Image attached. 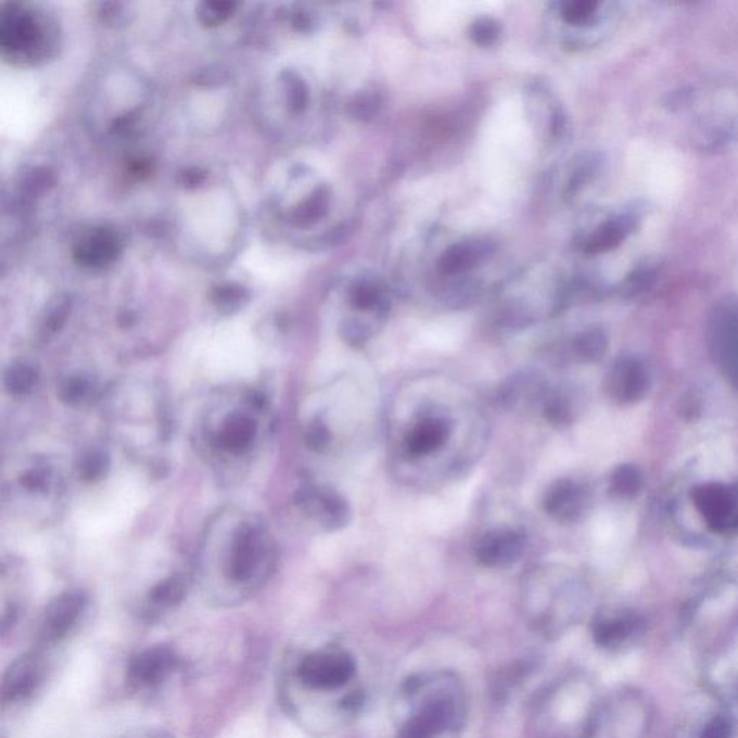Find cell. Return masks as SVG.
<instances>
[{
  "label": "cell",
  "mask_w": 738,
  "mask_h": 738,
  "mask_svg": "<svg viewBox=\"0 0 738 738\" xmlns=\"http://www.w3.org/2000/svg\"><path fill=\"white\" fill-rule=\"evenodd\" d=\"M667 109L698 151H723L738 139V87L731 82L687 87L670 97Z\"/></svg>",
  "instance_id": "obj_1"
},
{
  "label": "cell",
  "mask_w": 738,
  "mask_h": 738,
  "mask_svg": "<svg viewBox=\"0 0 738 738\" xmlns=\"http://www.w3.org/2000/svg\"><path fill=\"white\" fill-rule=\"evenodd\" d=\"M428 692L404 723L398 738H441L459 726L461 701L456 688L447 683L445 688Z\"/></svg>",
  "instance_id": "obj_2"
},
{
  "label": "cell",
  "mask_w": 738,
  "mask_h": 738,
  "mask_svg": "<svg viewBox=\"0 0 738 738\" xmlns=\"http://www.w3.org/2000/svg\"><path fill=\"white\" fill-rule=\"evenodd\" d=\"M357 665L345 650L320 649L307 654L298 666V678L307 688L335 691L353 680Z\"/></svg>",
  "instance_id": "obj_3"
},
{
  "label": "cell",
  "mask_w": 738,
  "mask_h": 738,
  "mask_svg": "<svg viewBox=\"0 0 738 738\" xmlns=\"http://www.w3.org/2000/svg\"><path fill=\"white\" fill-rule=\"evenodd\" d=\"M296 505L328 533L346 529L353 521V509L340 492L328 486L303 483L294 495Z\"/></svg>",
  "instance_id": "obj_4"
},
{
  "label": "cell",
  "mask_w": 738,
  "mask_h": 738,
  "mask_svg": "<svg viewBox=\"0 0 738 738\" xmlns=\"http://www.w3.org/2000/svg\"><path fill=\"white\" fill-rule=\"evenodd\" d=\"M697 508L709 522L710 529L720 534L738 533V486L710 483L694 494Z\"/></svg>",
  "instance_id": "obj_5"
},
{
  "label": "cell",
  "mask_w": 738,
  "mask_h": 738,
  "mask_svg": "<svg viewBox=\"0 0 738 738\" xmlns=\"http://www.w3.org/2000/svg\"><path fill=\"white\" fill-rule=\"evenodd\" d=\"M590 504V494L582 483L573 479H558L551 483L544 495V509L548 516L562 522L573 524L582 520Z\"/></svg>",
  "instance_id": "obj_6"
},
{
  "label": "cell",
  "mask_w": 738,
  "mask_h": 738,
  "mask_svg": "<svg viewBox=\"0 0 738 738\" xmlns=\"http://www.w3.org/2000/svg\"><path fill=\"white\" fill-rule=\"evenodd\" d=\"M526 538L521 531L496 529L482 535L474 548V556L487 569H505L524 556Z\"/></svg>",
  "instance_id": "obj_7"
},
{
  "label": "cell",
  "mask_w": 738,
  "mask_h": 738,
  "mask_svg": "<svg viewBox=\"0 0 738 738\" xmlns=\"http://www.w3.org/2000/svg\"><path fill=\"white\" fill-rule=\"evenodd\" d=\"M86 601V596L81 591H67L56 597L48 606L42 622L41 638L52 644L67 636L85 609Z\"/></svg>",
  "instance_id": "obj_8"
},
{
  "label": "cell",
  "mask_w": 738,
  "mask_h": 738,
  "mask_svg": "<svg viewBox=\"0 0 738 738\" xmlns=\"http://www.w3.org/2000/svg\"><path fill=\"white\" fill-rule=\"evenodd\" d=\"M711 325L715 345L726 361L728 372L738 380V297L720 303Z\"/></svg>",
  "instance_id": "obj_9"
},
{
  "label": "cell",
  "mask_w": 738,
  "mask_h": 738,
  "mask_svg": "<svg viewBox=\"0 0 738 738\" xmlns=\"http://www.w3.org/2000/svg\"><path fill=\"white\" fill-rule=\"evenodd\" d=\"M640 219L636 211H625L605 219L600 226L593 230L591 234L584 240L583 252L595 254L612 252L619 247L636 230Z\"/></svg>",
  "instance_id": "obj_10"
},
{
  "label": "cell",
  "mask_w": 738,
  "mask_h": 738,
  "mask_svg": "<svg viewBox=\"0 0 738 738\" xmlns=\"http://www.w3.org/2000/svg\"><path fill=\"white\" fill-rule=\"evenodd\" d=\"M606 386L614 402L635 403L644 398L648 391V373L642 364L635 359H621L610 369Z\"/></svg>",
  "instance_id": "obj_11"
},
{
  "label": "cell",
  "mask_w": 738,
  "mask_h": 738,
  "mask_svg": "<svg viewBox=\"0 0 738 738\" xmlns=\"http://www.w3.org/2000/svg\"><path fill=\"white\" fill-rule=\"evenodd\" d=\"M263 551H265V543H263L260 530L253 529V526L240 529L232 544L230 567H228L230 578L236 582H245L252 577L262 560Z\"/></svg>",
  "instance_id": "obj_12"
},
{
  "label": "cell",
  "mask_w": 738,
  "mask_h": 738,
  "mask_svg": "<svg viewBox=\"0 0 738 738\" xmlns=\"http://www.w3.org/2000/svg\"><path fill=\"white\" fill-rule=\"evenodd\" d=\"M548 393L550 390L542 376L537 372L522 371L500 386L499 399L509 410H516L543 404Z\"/></svg>",
  "instance_id": "obj_13"
},
{
  "label": "cell",
  "mask_w": 738,
  "mask_h": 738,
  "mask_svg": "<svg viewBox=\"0 0 738 738\" xmlns=\"http://www.w3.org/2000/svg\"><path fill=\"white\" fill-rule=\"evenodd\" d=\"M451 434V424L441 417H428L419 421L406 434L404 438V446L408 455L412 458H423V456L432 455L434 451L441 449L446 445Z\"/></svg>",
  "instance_id": "obj_14"
},
{
  "label": "cell",
  "mask_w": 738,
  "mask_h": 738,
  "mask_svg": "<svg viewBox=\"0 0 738 738\" xmlns=\"http://www.w3.org/2000/svg\"><path fill=\"white\" fill-rule=\"evenodd\" d=\"M177 665L173 650L165 646L143 650L130 663L129 676L133 683L152 687L160 684Z\"/></svg>",
  "instance_id": "obj_15"
},
{
  "label": "cell",
  "mask_w": 738,
  "mask_h": 738,
  "mask_svg": "<svg viewBox=\"0 0 738 738\" xmlns=\"http://www.w3.org/2000/svg\"><path fill=\"white\" fill-rule=\"evenodd\" d=\"M489 254V243H479V241H469L468 243V241H465V243H456L445 250V253L438 258L437 267L446 276L461 275L473 269Z\"/></svg>",
  "instance_id": "obj_16"
},
{
  "label": "cell",
  "mask_w": 738,
  "mask_h": 738,
  "mask_svg": "<svg viewBox=\"0 0 738 738\" xmlns=\"http://www.w3.org/2000/svg\"><path fill=\"white\" fill-rule=\"evenodd\" d=\"M41 679V666L37 659L22 658L9 667L3 679V698L17 701L34 692Z\"/></svg>",
  "instance_id": "obj_17"
},
{
  "label": "cell",
  "mask_w": 738,
  "mask_h": 738,
  "mask_svg": "<svg viewBox=\"0 0 738 738\" xmlns=\"http://www.w3.org/2000/svg\"><path fill=\"white\" fill-rule=\"evenodd\" d=\"M636 619L634 616H605L596 619L593 623V638L596 644L603 648H614L622 645L635 631Z\"/></svg>",
  "instance_id": "obj_18"
},
{
  "label": "cell",
  "mask_w": 738,
  "mask_h": 738,
  "mask_svg": "<svg viewBox=\"0 0 738 738\" xmlns=\"http://www.w3.org/2000/svg\"><path fill=\"white\" fill-rule=\"evenodd\" d=\"M256 432V421L249 417L240 415L228 417L218 434V445L230 451H243L252 446Z\"/></svg>",
  "instance_id": "obj_19"
},
{
  "label": "cell",
  "mask_w": 738,
  "mask_h": 738,
  "mask_svg": "<svg viewBox=\"0 0 738 738\" xmlns=\"http://www.w3.org/2000/svg\"><path fill=\"white\" fill-rule=\"evenodd\" d=\"M605 3L596 0H567L560 3L562 20L575 28H593L601 21Z\"/></svg>",
  "instance_id": "obj_20"
},
{
  "label": "cell",
  "mask_w": 738,
  "mask_h": 738,
  "mask_svg": "<svg viewBox=\"0 0 738 738\" xmlns=\"http://www.w3.org/2000/svg\"><path fill=\"white\" fill-rule=\"evenodd\" d=\"M351 305L358 310H377L378 314H385L389 310V301L380 284L369 279L355 281L349 290Z\"/></svg>",
  "instance_id": "obj_21"
},
{
  "label": "cell",
  "mask_w": 738,
  "mask_h": 738,
  "mask_svg": "<svg viewBox=\"0 0 738 738\" xmlns=\"http://www.w3.org/2000/svg\"><path fill=\"white\" fill-rule=\"evenodd\" d=\"M573 348L580 361L597 362L605 357L606 349H608V338L600 329H587L575 338Z\"/></svg>",
  "instance_id": "obj_22"
},
{
  "label": "cell",
  "mask_w": 738,
  "mask_h": 738,
  "mask_svg": "<svg viewBox=\"0 0 738 738\" xmlns=\"http://www.w3.org/2000/svg\"><path fill=\"white\" fill-rule=\"evenodd\" d=\"M38 384V372L33 366L25 362H15L4 373V386L12 395H26L33 393Z\"/></svg>",
  "instance_id": "obj_23"
},
{
  "label": "cell",
  "mask_w": 738,
  "mask_h": 738,
  "mask_svg": "<svg viewBox=\"0 0 738 738\" xmlns=\"http://www.w3.org/2000/svg\"><path fill=\"white\" fill-rule=\"evenodd\" d=\"M543 415L548 423L556 428H564L574 419L573 404L570 403L569 395L561 391H550L543 403Z\"/></svg>",
  "instance_id": "obj_24"
},
{
  "label": "cell",
  "mask_w": 738,
  "mask_h": 738,
  "mask_svg": "<svg viewBox=\"0 0 738 738\" xmlns=\"http://www.w3.org/2000/svg\"><path fill=\"white\" fill-rule=\"evenodd\" d=\"M184 595H187V584H184L182 577L175 575V577L157 583L149 593V599L153 605L170 608V606L181 603Z\"/></svg>",
  "instance_id": "obj_25"
},
{
  "label": "cell",
  "mask_w": 738,
  "mask_h": 738,
  "mask_svg": "<svg viewBox=\"0 0 738 738\" xmlns=\"http://www.w3.org/2000/svg\"><path fill=\"white\" fill-rule=\"evenodd\" d=\"M110 469V458L103 450H89L80 456L77 463L78 476L82 482L100 481Z\"/></svg>",
  "instance_id": "obj_26"
},
{
  "label": "cell",
  "mask_w": 738,
  "mask_h": 738,
  "mask_svg": "<svg viewBox=\"0 0 738 738\" xmlns=\"http://www.w3.org/2000/svg\"><path fill=\"white\" fill-rule=\"evenodd\" d=\"M640 485H642V478H640L639 470L629 465L619 466L610 479V491L621 498H631L638 494Z\"/></svg>",
  "instance_id": "obj_27"
},
{
  "label": "cell",
  "mask_w": 738,
  "mask_h": 738,
  "mask_svg": "<svg viewBox=\"0 0 738 738\" xmlns=\"http://www.w3.org/2000/svg\"><path fill=\"white\" fill-rule=\"evenodd\" d=\"M91 391L90 378L86 376H72L61 381L56 395L67 406H80Z\"/></svg>",
  "instance_id": "obj_28"
},
{
  "label": "cell",
  "mask_w": 738,
  "mask_h": 738,
  "mask_svg": "<svg viewBox=\"0 0 738 738\" xmlns=\"http://www.w3.org/2000/svg\"><path fill=\"white\" fill-rule=\"evenodd\" d=\"M381 96L376 91H364L349 103V114L359 122H369L380 113Z\"/></svg>",
  "instance_id": "obj_29"
},
{
  "label": "cell",
  "mask_w": 738,
  "mask_h": 738,
  "mask_svg": "<svg viewBox=\"0 0 738 738\" xmlns=\"http://www.w3.org/2000/svg\"><path fill=\"white\" fill-rule=\"evenodd\" d=\"M470 38L481 47H491L498 41L500 25L492 17H479L469 29Z\"/></svg>",
  "instance_id": "obj_30"
},
{
  "label": "cell",
  "mask_w": 738,
  "mask_h": 738,
  "mask_svg": "<svg viewBox=\"0 0 738 738\" xmlns=\"http://www.w3.org/2000/svg\"><path fill=\"white\" fill-rule=\"evenodd\" d=\"M332 442L331 429L328 428L323 420L315 419L309 425H307L305 432V443L311 451L316 454H322L327 450Z\"/></svg>",
  "instance_id": "obj_31"
},
{
  "label": "cell",
  "mask_w": 738,
  "mask_h": 738,
  "mask_svg": "<svg viewBox=\"0 0 738 738\" xmlns=\"http://www.w3.org/2000/svg\"><path fill=\"white\" fill-rule=\"evenodd\" d=\"M245 297H247V294L239 285H227V288L218 289L215 292L214 303L224 314H232L243 306Z\"/></svg>",
  "instance_id": "obj_32"
},
{
  "label": "cell",
  "mask_w": 738,
  "mask_h": 738,
  "mask_svg": "<svg viewBox=\"0 0 738 738\" xmlns=\"http://www.w3.org/2000/svg\"><path fill=\"white\" fill-rule=\"evenodd\" d=\"M341 336L346 344L354 346V348H359L368 342L371 338V331H369L366 325L358 322V320H345L341 325Z\"/></svg>",
  "instance_id": "obj_33"
},
{
  "label": "cell",
  "mask_w": 738,
  "mask_h": 738,
  "mask_svg": "<svg viewBox=\"0 0 738 738\" xmlns=\"http://www.w3.org/2000/svg\"><path fill=\"white\" fill-rule=\"evenodd\" d=\"M21 485L29 492H43L50 485V476L43 469H30L22 474Z\"/></svg>",
  "instance_id": "obj_34"
},
{
  "label": "cell",
  "mask_w": 738,
  "mask_h": 738,
  "mask_svg": "<svg viewBox=\"0 0 738 738\" xmlns=\"http://www.w3.org/2000/svg\"><path fill=\"white\" fill-rule=\"evenodd\" d=\"M733 727L728 720L718 717L711 720L702 730L700 738H731Z\"/></svg>",
  "instance_id": "obj_35"
},
{
  "label": "cell",
  "mask_w": 738,
  "mask_h": 738,
  "mask_svg": "<svg viewBox=\"0 0 738 738\" xmlns=\"http://www.w3.org/2000/svg\"><path fill=\"white\" fill-rule=\"evenodd\" d=\"M68 307L67 305H56L54 309L50 311L47 318V328L50 332L60 331L63 328L65 319H67Z\"/></svg>",
  "instance_id": "obj_36"
},
{
  "label": "cell",
  "mask_w": 738,
  "mask_h": 738,
  "mask_svg": "<svg viewBox=\"0 0 738 738\" xmlns=\"http://www.w3.org/2000/svg\"><path fill=\"white\" fill-rule=\"evenodd\" d=\"M249 403L253 408H257V411H262L266 407L267 398L265 394L254 391V393L249 395Z\"/></svg>",
  "instance_id": "obj_37"
},
{
  "label": "cell",
  "mask_w": 738,
  "mask_h": 738,
  "mask_svg": "<svg viewBox=\"0 0 738 738\" xmlns=\"http://www.w3.org/2000/svg\"><path fill=\"white\" fill-rule=\"evenodd\" d=\"M118 323H120L122 328H130L131 325H133V316L130 314H125L120 316V319H118Z\"/></svg>",
  "instance_id": "obj_38"
}]
</instances>
